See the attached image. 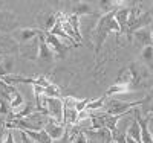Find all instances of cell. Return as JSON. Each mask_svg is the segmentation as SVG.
<instances>
[{
    "mask_svg": "<svg viewBox=\"0 0 153 143\" xmlns=\"http://www.w3.org/2000/svg\"><path fill=\"white\" fill-rule=\"evenodd\" d=\"M75 100L76 98L66 96L63 98V123L65 126H74L76 123V117H78V111L75 108Z\"/></svg>",
    "mask_w": 153,
    "mask_h": 143,
    "instance_id": "277c9868",
    "label": "cell"
},
{
    "mask_svg": "<svg viewBox=\"0 0 153 143\" xmlns=\"http://www.w3.org/2000/svg\"><path fill=\"white\" fill-rule=\"evenodd\" d=\"M40 34H42V29H38V28H19L11 34V38L16 41V44L22 46L31 40H35Z\"/></svg>",
    "mask_w": 153,
    "mask_h": 143,
    "instance_id": "5b68a950",
    "label": "cell"
},
{
    "mask_svg": "<svg viewBox=\"0 0 153 143\" xmlns=\"http://www.w3.org/2000/svg\"><path fill=\"white\" fill-rule=\"evenodd\" d=\"M106 99H107V96L103 95L101 98H98V99H95V100H91V102L87 103V107H86V111H97V110H101V108H103V105H104V102H106Z\"/></svg>",
    "mask_w": 153,
    "mask_h": 143,
    "instance_id": "ffe728a7",
    "label": "cell"
},
{
    "mask_svg": "<svg viewBox=\"0 0 153 143\" xmlns=\"http://www.w3.org/2000/svg\"><path fill=\"white\" fill-rule=\"evenodd\" d=\"M16 29H19V18L14 12L0 9V32L3 34H12Z\"/></svg>",
    "mask_w": 153,
    "mask_h": 143,
    "instance_id": "8992f818",
    "label": "cell"
},
{
    "mask_svg": "<svg viewBox=\"0 0 153 143\" xmlns=\"http://www.w3.org/2000/svg\"><path fill=\"white\" fill-rule=\"evenodd\" d=\"M6 133H8V129H6L5 123L0 122V143H3V140H5V137H6Z\"/></svg>",
    "mask_w": 153,
    "mask_h": 143,
    "instance_id": "83f0119b",
    "label": "cell"
},
{
    "mask_svg": "<svg viewBox=\"0 0 153 143\" xmlns=\"http://www.w3.org/2000/svg\"><path fill=\"white\" fill-rule=\"evenodd\" d=\"M37 61L42 64V66H51L55 61V55L52 54L45 41V34L42 32L38 35V52H37Z\"/></svg>",
    "mask_w": 153,
    "mask_h": 143,
    "instance_id": "52a82bcc",
    "label": "cell"
},
{
    "mask_svg": "<svg viewBox=\"0 0 153 143\" xmlns=\"http://www.w3.org/2000/svg\"><path fill=\"white\" fill-rule=\"evenodd\" d=\"M141 58L146 64L152 67V62H153V46H149V47H143L141 50Z\"/></svg>",
    "mask_w": 153,
    "mask_h": 143,
    "instance_id": "7402d4cb",
    "label": "cell"
},
{
    "mask_svg": "<svg viewBox=\"0 0 153 143\" xmlns=\"http://www.w3.org/2000/svg\"><path fill=\"white\" fill-rule=\"evenodd\" d=\"M150 32H152V34H153V23H152V24H150Z\"/></svg>",
    "mask_w": 153,
    "mask_h": 143,
    "instance_id": "4dcf8cb0",
    "label": "cell"
},
{
    "mask_svg": "<svg viewBox=\"0 0 153 143\" xmlns=\"http://www.w3.org/2000/svg\"><path fill=\"white\" fill-rule=\"evenodd\" d=\"M11 114V103L5 99H0V119L9 117Z\"/></svg>",
    "mask_w": 153,
    "mask_h": 143,
    "instance_id": "603a6c76",
    "label": "cell"
},
{
    "mask_svg": "<svg viewBox=\"0 0 153 143\" xmlns=\"http://www.w3.org/2000/svg\"><path fill=\"white\" fill-rule=\"evenodd\" d=\"M144 117H147L150 122L153 120V100H152V103H149V107H147V110H146V116Z\"/></svg>",
    "mask_w": 153,
    "mask_h": 143,
    "instance_id": "f1b7e54d",
    "label": "cell"
},
{
    "mask_svg": "<svg viewBox=\"0 0 153 143\" xmlns=\"http://www.w3.org/2000/svg\"><path fill=\"white\" fill-rule=\"evenodd\" d=\"M16 93H17V88L14 85H9L0 79V99H5V100L11 102Z\"/></svg>",
    "mask_w": 153,
    "mask_h": 143,
    "instance_id": "d6986e66",
    "label": "cell"
},
{
    "mask_svg": "<svg viewBox=\"0 0 153 143\" xmlns=\"http://www.w3.org/2000/svg\"><path fill=\"white\" fill-rule=\"evenodd\" d=\"M83 133L87 139V143H113L112 133L109 129H84Z\"/></svg>",
    "mask_w": 153,
    "mask_h": 143,
    "instance_id": "ba28073f",
    "label": "cell"
},
{
    "mask_svg": "<svg viewBox=\"0 0 153 143\" xmlns=\"http://www.w3.org/2000/svg\"><path fill=\"white\" fill-rule=\"evenodd\" d=\"M97 11L101 12V15L109 14V12H115L123 6V2H117V0H101L97 3Z\"/></svg>",
    "mask_w": 153,
    "mask_h": 143,
    "instance_id": "4fadbf2b",
    "label": "cell"
},
{
    "mask_svg": "<svg viewBox=\"0 0 153 143\" xmlns=\"http://www.w3.org/2000/svg\"><path fill=\"white\" fill-rule=\"evenodd\" d=\"M149 100V98L141 99V100H118L117 98H109L106 99L104 105H103V113L109 114V116H127L130 114V111H133L136 107L143 105Z\"/></svg>",
    "mask_w": 153,
    "mask_h": 143,
    "instance_id": "3957f363",
    "label": "cell"
},
{
    "mask_svg": "<svg viewBox=\"0 0 153 143\" xmlns=\"http://www.w3.org/2000/svg\"><path fill=\"white\" fill-rule=\"evenodd\" d=\"M52 143H71V137H69V133H66L65 136H63L60 140H55Z\"/></svg>",
    "mask_w": 153,
    "mask_h": 143,
    "instance_id": "f546056e",
    "label": "cell"
},
{
    "mask_svg": "<svg viewBox=\"0 0 153 143\" xmlns=\"http://www.w3.org/2000/svg\"><path fill=\"white\" fill-rule=\"evenodd\" d=\"M34 143H52L51 137L46 134L45 129H40V131H23Z\"/></svg>",
    "mask_w": 153,
    "mask_h": 143,
    "instance_id": "ac0fdd59",
    "label": "cell"
},
{
    "mask_svg": "<svg viewBox=\"0 0 153 143\" xmlns=\"http://www.w3.org/2000/svg\"><path fill=\"white\" fill-rule=\"evenodd\" d=\"M133 92L132 87L130 85H127V84H121V82H115L113 85H110L107 90H106V96H117V95H123V93H130Z\"/></svg>",
    "mask_w": 153,
    "mask_h": 143,
    "instance_id": "e0dca14e",
    "label": "cell"
},
{
    "mask_svg": "<svg viewBox=\"0 0 153 143\" xmlns=\"http://www.w3.org/2000/svg\"><path fill=\"white\" fill-rule=\"evenodd\" d=\"M130 8H132V6H124V2H123V6H121L117 12H115V21H117L118 26H120L121 35L126 34V31H127V21H129Z\"/></svg>",
    "mask_w": 153,
    "mask_h": 143,
    "instance_id": "7c38bea8",
    "label": "cell"
},
{
    "mask_svg": "<svg viewBox=\"0 0 153 143\" xmlns=\"http://www.w3.org/2000/svg\"><path fill=\"white\" fill-rule=\"evenodd\" d=\"M3 143H16V131L14 129H8Z\"/></svg>",
    "mask_w": 153,
    "mask_h": 143,
    "instance_id": "484cf974",
    "label": "cell"
},
{
    "mask_svg": "<svg viewBox=\"0 0 153 143\" xmlns=\"http://www.w3.org/2000/svg\"><path fill=\"white\" fill-rule=\"evenodd\" d=\"M43 95L46 98H61V90L58 85H55L54 82L48 85L46 88H43Z\"/></svg>",
    "mask_w": 153,
    "mask_h": 143,
    "instance_id": "44dd1931",
    "label": "cell"
},
{
    "mask_svg": "<svg viewBox=\"0 0 153 143\" xmlns=\"http://www.w3.org/2000/svg\"><path fill=\"white\" fill-rule=\"evenodd\" d=\"M0 54H2V52H0Z\"/></svg>",
    "mask_w": 153,
    "mask_h": 143,
    "instance_id": "d6a6232c",
    "label": "cell"
},
{
    "mask_svg": "<svg viewBox=\"0 0 153 143\" xmlns=\"http://www.w3.org/2000/svg\"><path fill=\"white\" fill-rule=\"evenodd\" d=\"M89 102H91V99H87V98H86V99H76V100H75V108H76V111H78V113L84 111Z\"/></svg>",
    "mask_w": 153,
    "mask_h": 143,
    "instance_id": "d4e9b609",
    "label": "cell"
},
{
    "mask_svg": "<svg viewBox=\"0 0 153 143\" xmlns=\"http://www.w3.org/2000/svg\"><path fill=\"white\" fill-rule=\"evenodd\" d=\"M126 136L130 137L132 140H135L136 143H141V128H139V123L135 117L130 119V123H129V126H127Z\"/></svg>",
    "mask_w": 153,
    "mask_h": 143,
    "instance_id": "2e32d148",
    "label": "cell"
},
{
    "mask_svg": "<svg viewBox=\"0 0 153 143\" xmlns=\"http://www.w3.org/2000/svg\"><path fill=\"white\" fill-rule=\"evenodd\" d=\"M43 34H45V41H46L48 47L52 50V54L55 55V59L57 58H65V55H66V52H68L69 47H66L65 44H61L58 38L54 37L51 32H43Z\"/></svg>",
    "mask_w": 153,
    "mask_h": 143,
    "instance_id": "9c48e42d",
    "label": "cell"
},
{
    "mask_svg": "<svg viewBox=\"0 0 153 143\" xmlns=\"http://www.w3.org/2000/svg\"><path fill=\"white\" fill-rule=\"evenodd\" d=\"M16 131H17V136L20 137V143H34L26 134H25L23 131H20V129H16Z\"/></svg>",
    "mask_w": 153,
    "mask_h": 143,
    "instance_id": "4316f807",
    "label": "cell"
},
{
    "mask_svg": "<svg viewBox=\"0 0 153 143\" xmlns=\"http://www.w3.org/2000/svg\"><path fill=\"white\" fill-rule=\"evenodd\" d=\"M12 67H14V59H12V56L0 54V78L11 75Z\"/></svg>",
    "mask_w": 153,
    "mask_h": 143,
    "instance_id": "9a60e30c",
    "label": "cell"
},
{
    "mask_svg": "<svg viewBox=\"0 0 153 143\" xmlns=\"http://www.w3.org/2000/svg\"><path fill=\"white\" fill-rule=\"evenodd\" d=\"M153 23L152 20V12L150 11H144L141 6H136V3L130 8V14H129V21H127V40L132 41V35L133 32L139 31V29H146L147 26H150Z\"/></svg>",
    "mask_w": 153,
    "mask_h": 143,
    "instance_id": "7a4b0ae2",
    "label": "cell"
},
{
    "mask_svg": "<svg viewBox=\"0 0 153 143\" xmlns=\"http://www.w3.org/2000/svg\"><path fill=\"white\" fill-rule=\"evenodd\" d=\"M9 103H11V111H14V110H17V108H20V107L23 105V103H25V99H23V96L17 92Z\"/></svg>",
    "mask_w": 153,
    "mask_h": 143,
    "instance_id": "cb8c5ba5",
    "label": "cell"
},
{
    "mask_svg": "<svg viewBox=\"0 0 153 143\" xmlns=\"http://www.w3.org/2000/svg\"><path fill=\"white\" fill-rule=\"evenodd\" d=\"M115 12H109V14L100 15V18L97 20L95 29H94V52H95V56L101 52V49H103V46L106 43V38L109 37L110 32H115L117 37L121 35L120 26H118L117 21H115Z\"/></svg>",
    "mask_w": 153,
    "mask_h": 143,
    "instance_id": "6da1fadb",
    "label": "cell"
},
{
    "mask_svg": "<svg viewBox=\"0 0 153 143\" xmlns=\"http://www.w3.org/2000/svg\"><path fill=\"white\" fill-rule=\"evenodd\" d=\"M72 14L76 17H92L97 15V9L89 2H75L72 5Z\"/></svg>",
    "mask_w": 153,
    "mask_h": 143,
    "instance_id": "8fae6325",
    "label": "cell"
},
{
    "mask_svg": "<svg viewBox=\"0 0 153 143\" xmlns=\"http://www.w3.org/2000/svg\"><path fill=\"white\" fill-rule=\"evenodd\" d=\"M45 131H46V134L51 137V140L52 142H55V140H60L63 136H65L66 133H68V128L65 126V125H61V123H57V122H54V120H48V123L45 125Z\"/></svg>",
    "mask_w": 153,
    "mask_h": 143,
    "instance_id": "30bf717a",
    "label": "cell"
},
{
    "mask_svg": "<svg viewBox=\"0 0 153 143\" xmlns=\"http://www.w3.org/2000/svg\"><path fill=\"white\" fill-rule=\"evenodd\" d=\"M133 38H135V41H136L139 46H143V47L152 46V32H150V29H147V28L133 32L132 40H133Z\"/></svg>",
    "mask_w": 153,
    "mask_h": 143,
    "instance_id": "5bb4252c",
    "label": "cell"
},
{
    "mask_svg": "<svg viewBox=\"0 0 153 143\" xmlns=\"http://www.w3.org/2000/svg\"><path fill=\"white\" fill-rule=\"evenodd\" d=\"M152 136H153V131H152Z\"/></svg>",
    "mask_w": 153,
    "mask_h": 143,
    "instance_id": "1f68e13d",
    "label": "cell"
}]
</instances>
